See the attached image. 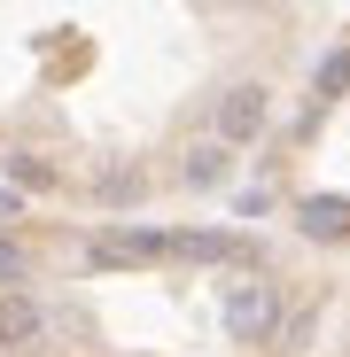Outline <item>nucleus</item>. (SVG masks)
<instances>
[{
    "label": "nucleus",
    "mask_w": 350,
    "mask_h": 357,
    "mask_svg": "<svg viewBox=\"0 0 350 357\" xmlns=\"http://www.w3.org/2000/svg\"><path fill=\"white\" fill-rule=\"evenodd\" d=\"M180 257H195V264H226V257H257L249 241H242V233H180Z\"/></svg>",
    "instance_id": "nucleus-7"
},
{
    "label": "nucleus",
    "mask_w": 350,
    "mask_h": 357,
    "mask_svg": "<svg viewBox=\"0 0 350 357\" xmlns=\"http://www.w3.org/2000/svg\"><path fill=\"white\" fill-rule=\"evenodd\" d=\"M342 86H350V47H335L319 63V93H342Z\"/></svg>",
    "instance_id": "nucleus-9"
},
{
    "label": "nucleus",
    "mask_w": 350,
    "mask_h": 357,
    "mask_svg": "<svg viewBox=\"0 0 350 357\" xmlns=\"http://www.w3.org/2000/svg\"><path fill=\"white\" fill-rule=\"evenodd\" d=\"M8 171H16V178H24V187H54V171H47V163H39V155H16V163H8Z\"/></svg>",
    "instance_id": "nucleus-10"
},
{
    "label": "nucleus",
    "mask_w": 350,
    "mask_h": 357,
    "mask_svg": "<svg viewBox=\"0 0 350 357\" xmlns=\"http://www.w3.org/2000/svg\"><path fill=\"white\" fill-rule=\"evenodd\" d=\"M226 171H233V148L226 140H195L187 155H180V178L195 195H210V187H226Z\"/></svg>",
    "instance_id": "nucleus-5"
},
{
    "label": "nucleus",
    "mask_w": 350,
    "mask_h": 357,
    "mask_svg": "<svg viewBox=\"0 0 350 357\" xmlns=\"http://www.w3.org/2000/svg\"><path fill=\"white\" fill-rule=\"evenodd\" d=\"M280 326V287L272 280H233L226 287V334L233 342H265Z\"/></svg>",
    "instance_id": "nucleus-1"
},
{
    "label": "nucleus",
    "mask_w": 350,
    "mask_h": 357,
    "mask_svg": "<svg viewBox=\"0 0 350 357\" xmlns=\"http://www.w3.org/2000/svg\"><path fill=\"white\" fill-rule=\"evenodd\" d=\"M24 272H31V257L8 241V233H0V287H24Z\"/></svg>",
    "instance_id": "nucleus-8"
},
{
    "label": "nucleus",
    "mask_w": 350,
    "mask_h": 357,
    "mask_svg": "<svg viewBox=\"0 0 350 357\" xmlns=\"http://www.w3.org/2000/svg\"><path fill=\"white\" fill-rule=\"evenodd\" d=\"M296 225H304V241H350V202L342 195H312L296 210Z\"/></svg>",
    "instance_id": "nucleus-6"
},
{
    "label": "nucleus",
    "mask_w": 350,
    "mask_h": 357,
    "mask_svg": "<svg viewBox=\"0 0 350 357\" xmlns=\"http://www.w3.org/2000/svg\"><path fill=\"white\" fill-rule=\"evenodd\" d=\"M86 257L94 264H156V257H180V233H163V225H117Z\"/></svg>",
    "instance_id": "nucleus-2"
},
{
    "label": "nucleus",
    "mask_w": 350,
    "mask_h": 357,
    "mask_svg": "<svg viewBox=\"0 0 350 357\" xmlns=\"http://www.w3.org/2000/svg\"><path fill=\"white\" fill-rule=\"evenodd\" d=\"M47 334V311L31 287H0V349H39Z\"/></svg>",
    "instance_id": "nucleus-4"
},
{
    "label": "nucleus",
    "mask_w": 350,
    "mask_h": 357,
    "mask_svg": "<svg viewBox=\"0 0 350 357\" xmlns=\"http://www.w3.org/2000/svg\"><path fill=\"white\" fill-rule=\"evenodd\" d=\"M265 125H272V93H265V86H226V101H218V132H210V140L242 148V140H257Z\"/></svg>",
    "instance_id": "nucleus-3"
}]
</instances>
